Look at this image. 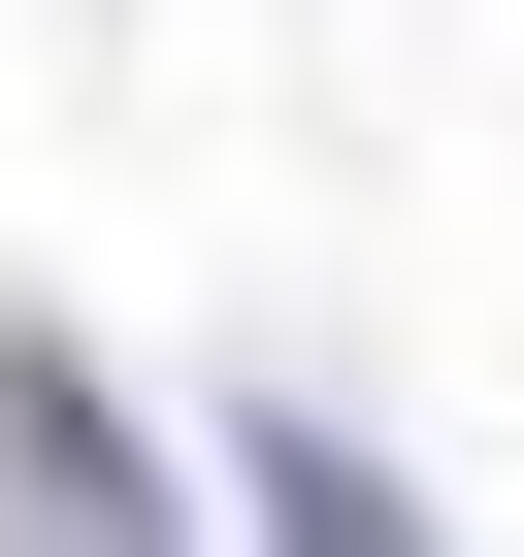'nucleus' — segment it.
Masks as SVG:
<instances>
[{"label":"nucleus","mask_w":524,"mask_h":557,"mask_svg":"<svg viewBox=\"0 0 524 557\" xmlns=\"http://www.w3.org/2000/svg\"><path fill=\"white\" fill-rule=\"evenodd\" d=\"M0 492H34V557H164V492H132L99 361H34V329H0Z\"/></svg>","instance_id":"1"},{"label":"nucleus","mask_w":524,"mask_h":557,"mask_svg":"<svg viewBox=\"0 0 524 557\" xmlns=\"http://www.w3.org/2000/svg\"><path fill=\"white\" fill-rule=\"evenodd\" d=\"M229 524H262V557H426V492H394L361 426H229Z\"/></svg>","instance_id":"2"}]
</instances>
